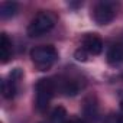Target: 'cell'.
<instances>
[{
	"label": "cell",
	"instance_id": "2",
	"mask_svg": "<svg viewBox=\"0 0 123 123\" xmlns=\"http://www.w3.org/2000/svg\"><path fill=\"white\" fill-rule=\"evenodd\" d=\"M36 101H35V106H36V110L43 113L46 111L49 103H51V98L54 97V93H55V81H52L51 78H41L38 83H36Z\"/></svg>",
	"mask_w": 123,
	"mask_h": 123
},
{
	"label": "cell",
	"instance_id": "12",
	"mask_svg": "<svg viewBox=\"0 0 123 123\" xmlns=\"http://www.w3.org/2000/svg\"><path fill=\"white\" fill-rule=\"evenodd\" d=\"M84 113H86V116H87L90 120H93V122L97 119L98 109H97V104H94L91 98L86 100V104H84Z\"/></svg>",
	"mask_w": 123,
	"mask_h": 123
},
{
	"label": "cell",
	"instance_id": "11",
	"mask_svg": "<svg viewBox=\"0 0 123 123\" xmlns=\"http://www.w3.org/2000/svg\"><path fill=\"white\" fill-rule=\"evenodd\" d=\"M67 122V111L62 106H58L51 113V123H65Z\"/></svg>",
	"mask_w": 123,
	"mask_h": 123
},
{
	"label": "cell",
	"instance_id": "9",
	"mask_svg": "<svg viewBox=\"0 0 123 123\" xmlns=\"http://www.w3.org/2000/svg\"><path fill=\"white\" fill-rule=\"evenodd\" d=\"M16 83L13 78H7V80H3L2 81V94L5 98H13L16 96V91H18V87H16Z\"/></svg>",
	"mask_w": 123,
	"mask_h": 123
},
{
	"label": "cell",
	"instance_id": "13",
	"mask_svg": "<svg viewBox=\"0 0 123 123\" xmlns=\"http://www.w3.org/2000/svg\"><path fill=\"white\" fill-rule=\"evenodd\" d=\"M103 123H123V113H110L104 117Z\"/></svg>",
	"mask_w": 123,
	"mask_h": 123
},
{
	"label": "cell",
	"instance_id": "3",
	"mask_svg": "<svg viewBox=\"0 0 123 123\" xmlns=\"http://www.w3.org/2000/svg\"><path fill=\"white\" fill-rule=\"evenodd\" d=\"M55 26V18L48 13V12H42L39 13L28 26V35L31 38L35 36H41L46 32H49L52 28Z\"/></svg>",
	"mask_w": 123,
	"mask_h": 123
},
{
	"label": "cell",
	"instance_id": "10",
	"mask_svg": "<svg viewBox=\"0 0 123 123\" xmlns=\"http://www.w3.org/2000/svg\"><path fill=\"white\" fill-rule=\"evenodd\" d=\"M107 61L110 65H119L123 61V49L119 45H114L107 52Z\"/></svg>",
	"mask_w": 123,
	"mask_h": 123
},
{
	"label": "cell",
	"instance_id": "8",
	"mask_svg": "<svg viewBox=\"0 0 123 123\" xmlns=\"http://www.w3.org/2000/svg\"><path fill=\"white\" fill-rule=\"evenodd\" d=\"M18 9H19V6L16 2H3L0 5V18L2 19L13 18L18 13Z\"/></svg>",
	"mask_w": 123,
	"mask_h": 123
},
{
	"label": "cell",
	"instance_id": "14",
	"mask_svg": "<svg viewBox=\"0 0 123 123\" xmlns=\"http://www.w3.org/2000/svg\"><path fill=\"white\" fill-rule=\"evenodd\" d=\"M74 58L77 59V61H81V62H86L87 61V58H88V52L81 46V48H78L75 52H74Z\"/></svg>",
	"mask_w": 123,
	"mask_h": 123
},
{
	"label": "cell",
	"instance_id": "5",
	"mask_svg": "<svg viewBox=\"0 0 123 123\" xmlns=\"http://www.w3.org/2000/svg\"><path fill=\"white\" fill-rule=\"evenodd\" d=\"M83 48L91 55H98L103 51V41L97 33H87L83 38Z\"/></svg>",
	"mask_w": 123,
	"mask_h": 123
},
{
	"label": "cell",
	"instance_id": "4",
	"mask_svg": "<svg viewBox=\"0 0 123 123\" xmlns=\"http://www.w3.org/2000/svg\"><path fill=\"white\" fill-rule=\"evenodd\" d=\"M116 16V10L113 3L110 2H100L96 5L94 12H93V18L96 20L97 25H109Z\"/></svg>",
	"mask_w": 123,
	"mask_h": 123
},
{
	"label": "cell",
	"instance_id": "15",
	"mask_svg": "<svg viewBox=\"0 0 123 123\" xmlns=\"http://www.w3.org/2000/svg\"><path fill=\"white\" fill-rule=\"evenodd\" d=\"M65 123H86V122H84V120H81V119H73V120L65 122Z\"/></svg>",
	"mask_w": 123,
	"mask_h": 123
},
{
	"label": "cell",
	"instance_id": "1",
	"mask_svg": "<svg viewBox=\"0 0 123 123\" xmlns=\"http://www.w3.org/2000/svg\"><path fill=\"white\" fill-rule=\"evenodd\" d=\"M31 59L39 71H46L58 61V51L52 45L36 46L31 51Z\"/></svg>",
	"mask_w": 123,
	"mask_h": 123
},
{
	"label": "cell",
	"instance_id": "7",
	"mask_svg": "<svg viewBox=\"0 0 123 123\" xmlns=\"http://www.w3.org/2000/svg\"><path fill=\"white\" fill-rule=\"evenodd\" d=\"M58 88L61 93H64L65 96H75L78 91H80V86L77 81L74 80H70V78H65L62 81L58 83Z\"/></svg>",
	"mask_w": 123,
	"mask_h": 123
},
{
	"label": "cell",
	"instance_id": "6",
	"mask_svg": "<svg viewBox=\"0 0 123 123\" xmlns=\"http://www.w3.org/2000/svg\"><path fill=\"white\" fill-rule=\"evenodd\" d=\"M13 49H12V42L9 39V36L3 32L0 35V61L2 64H6L7 61L12 58Z\"/></svg>",
	"mask_w": 123,
	"mask_h": 123
}]
</instances>
